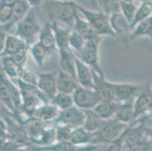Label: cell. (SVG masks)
<instances>
[{
  "label": "cell",
  "instance_id": "ffe728a7",
  "mask_svg": "<svg viewBox=\"0 0 152 151\" xmlns=\"http://www.w3.org/2000/svg\"><path fill=\"white\" fill-rule=\"evenodd\" d=\"M114 118L125 124L129 125L135 122V108H134V100L129 101L120 103L117 111Z\"/></svg>",
  "mask_w": 152,
  "mask_h": 151
},
{
  "label": "cell",
  "instance_id": "5bb4252c",
  "mask_svg": "<svg viewBox=\"0 0 152 151\" xmlns=\"http://www.w3.org/2000/svg\"><path fill=\"white\" fill-rule=\"evenodd\" d=\"M31 8V5L27 0H19L18 2H16L13 6L12 20L9 23L0 25V30H2L7 33H9V30L14 26H16V24L28 14Z\"/></svg>",
  "mask_w": 152,
  "mask_h": 151
},
{
  "label": "cell",
  "instance_id": "6da1fadb",
  "mask_svg": "<svg viewBox=\"0 0 152 151\" xmlns=\"http://www.w3.org/2000/svg\"><path fill=\"white\" fill-rule=\"evenodd\" d=\"M77 2L74 1L45 0L42 4L44 10L51 22H58L74 28L76 15L78 13Z\"/></svg>",
  "mask_w": 152,
  "mask_h": 151
},
{
  "label": "cell",
  "instance_id": "f6af8a7d",
  "mask_svg": "<svg viewBox=\"0 0 152 151\" xmlns=\"http://www.w3.org/2000/svg\"><path fill=\"white\" fill-rule=\"evenodd\" d=\"M17 151H30L27 147H23V148H20V149L18 150Z\"/></svg>",
  "mask_w": 152,
  "mask_h": 151
},
{
  "label": "cell",
  "instance_id": "9c48e42d",
  "mask_svg": "<svg viewBox=\"0 0 152 151\" xmlns=\"http://www.w3.org/2000/svg\"><path fill=\"white\" fill-rule=\"evenodd\" d=\"M115 100L119 103L135 100L145 87V84L114 82Z\"/></svg>",
  "mask_w": 152,
  "mask_h": 151
},
{
  "label": "cell",
  "instance_id": "f35d334b",
  "mask_svg": "<svg viewBox=\"0 0 152 151\" xmlns=\"http://www.w3.org/2000/svg\"><path fill=\"white\" fill-rule=\"evenodd\" d=\"M23 147H27L12 140L7 139L5 141L1 143L0 151H17L18 150Z\"/></svg>",
  "mask_w": 152,
  "mask_h": 151
},
{
  "label": "cell",
  "instance_id": "cb8c5ba5",
  "mask_svg": "<svg viewBox=\"0 0 152 151\" xmlns=\"http://www.w3.org/2000/svg\"><path fill=\"white\" fill-rule=\"evenodd\" d=\"M1 71L12 81L19 79V66L12 57H1Z\"/></svg>",
  "mask_w": 152,
  "mask_h": 151
},
{
  "label": "cell",
  "instance_id": "7402d4cb",
  "mask_svg": "<svg viewBox=\"0 0 152 151\" xmlns=\"http://www.w3.org/2000/svg\"><path fill=\"white\" fill-rule=\"evenodd\" d=\"M120 103L116 101H102L93 109L94 111L104 120L114 118Z\"/></svg>",
  "mask_w": 152,
  "mask_h": 151
},
{
  "label": "cell",
  "instance_id": "7c38bea8",
  "mask_svg": "<svg viewBox=\"0 0 152 151\" xmlns=\"http://www.w3.org/2000/svg\"><path fill=\"white\" fill-rule=\"evenodd\" d=\"M58 50L59 52V63H60L61 69L70 74L77 81V64H76L77 56L74 54V51L70 48H59Z\"/></svg>",
  "mask_w": 152,
  "mask_h": 151
},
{
  "label": "cell",
  "instance_id": "e575fe53",
  "mask_svg": "<svg viewBox=\"0 0 152 151\" xmlns=\"http://www.w3.org/2000/svg\"><path fill=\"white\" fill-rule=\"evenodd\" d=\"M56 140L58 141H70L72 132L74 128L63 124H55Z\"/></svg>",
  "mask_w": 152,
  "mask_h": 151
},
{
  "label": "cell",
  "instance_id": "277c9868",
  "mask_svg": "<svg viewBox=\"0 0 152 151\" xmlns=\"http://www.w3.org/2000/svg\"><path fill=\"white\" fill-rule=\"evenodd\" d=\"M129 125L118 121L115 118L107 120L102 128L93 132L92 144L104 145L121 136Z\"/></svg>",
  "mask_w": 152,
  "mask_h": 151
},
{
  "label": "cell",
  "instance_id": "74e56055",
  "mask_svg": "<svg viewBox=\"0 0 152 151\" xmlns=\"http://www.w3.org/2000/svg\"><path fill=\"white\" fill-rule=\"evenodd\" d=\"M13 18L12 5H0V23L1 25L9 23Z\"/></svg>",
  "mask_w": 152,
  "mask_h": 151
},
{
  "label": "cell",
  "instance_id": "8992f818",
  "mask_svg": "<svg viewBox=\"0 0 152 151\" xmlns=\"http://www.w3.org/2000/svg\"><path fill=\"white\" fill-rule=\"evenodd\" d=\"M74 105L83 110H93L101 101L97 92L93 88L80 86L73 93Z\"/></svg>",
  "mask_w": 152,
  "mask_h": 151
},
{
  "label": "cell",
  "instance_id": "bcb514c9",
  "mask_svg": "<svg viewBox=\"0 0 152 151\" xmlns=\"http://www.w3.org/2000/svg\"><path fill=\"white\" fill-rule=\"evenodd\" d=\"M122 1H124V2H134V0H122Z\"/></svg>",
  "mask_w": 152,
  "mask_h": 151
},
{
  "label": "cell",
  "instance_id": "4316f807",
  "mask_svg": "<svg viewBox=\"0 0 152 151\" xmlns=\"http://www.w3.org/2000/svg\"><path fill=\"white\" fill-rule=\"evenodd\" d=\"M0 98H1L2 105L5 107L8 110L15 114V108L14 106L13 101H12L10 91L7 84L6 77L2 71H1V74H0Z\"/></svg>",
  "mask_w": 152,
  "mask_h": 151
},
{
  "label": "cell",
  "instance_id": "b9f144b4",
  "mask_svg": "<svg viewBox=\"0 0 152 151\" xmlns=\"http://www.w3.org/2000/svg\"><path fill=\"white\" fill-rule=\"evenodd\" d=\"M19 0H0V5H12L14 6L15 3Z\"/></svg>",
  "mask_w": 152,
  "mask_h": 151
},
{
  "label": "cell",
  "instance_id": "8fae6325",
  "mask_svg": "<svg viewBox=\"0 0 152 151\" xmlns=\"http://www.w3.org/2000/svg\"><path fill=\"white\" fill-rule=\"evenodd\" d=\"M94 88L102 101H116L114 82L106 80L104 75L98 74L93 70Z\"/></svg>",
  "mask_w": 152,
  "mask_h": 151
},
{
  "label": "cell",
  "instance_id": "9a60e30c",
  "mask_svg": "<svg viewBox=\"0 0 152 151\" xmlns=\"http://www.w3.org/2000/svg\"><path fill=\"white\" fill-rule=\"evenodd\" d=\"M77 80L79 85L84 88H94L93 70L77 57Z\"/></svg>",
  "mask_w": 152,
  "mask_h": 151
},
{
  "label": "cell",
  "instance_id": "f1b7e54d",
  "mask_svg": "<svg viewBox=\"0 0 152 151\" xmlns=\"http://www.w3.org/2000/svg\"><path fill=\"white\" fill-rule=\"evenodd\" d=\"M152 36V16L138 23L132 30L129 38L131 39L140 38L143 36H148L150 38Z\"/></svg>",
  "mask_w": 152,
  "mask_h": 151
},
{
  "label": "cell",
  "instance_id": "44dd1931",
  "mask_svg": "<svg viewBox=\"0 0 152 151\" xmlns=\"http://www.w3.org/2000/svg\"><path fill=\"white\" fill-rule=\"evenodd\" d=\"M78 13L76 15L75 21H74V25L73 30H75L76 32L82 36L86 41H89V40L95 38V37L99 36L96 34V33L94 30L93 27L91 26L90 23L87 21L86 20H84L79 15Z\"/></svg>",
  "mask_w": 152,
  "mask_h": 151
},
{
  "label": "cell",
  "instance_id": "3957f363",
  "mask_svg": "<svg viewBox=\"0 0 152 151\" xmlns=\"http://www.w3.org/2000/svg\"><path fill=\"white\" fill-rule=\"evenodd\" d=\"M77 9L80 13L83 15L86 20L90 23L98 36L101 37H117L110 25V16L105 12L102 10L100 12L89 10L79 4L77 5Z\"/></svg>",
  "mask_w": 152,
  "mask_h": 151
},
{
  "label": "cell",
  "instance_id": "ab89813d",
  "mask_svg": "<svg viewBox=\"0 0 152 151\" xmlns=\"http://www.w3.org/2000/svg\"><path fill=\"white\" fill-rule=\"evenodd\" d=\"M124 151H152V144L149 139H147Z\"/></svg>",
  "mask_w": 152,
  "mask_h": 151
},
{
  "label": "cell",
  "instance_id": "d6986e66",
  "mask_svg": "<svg viewBox=\"0 0 152 151\" xmlns=\"http://www.w3.org/2000/svg\"><path fill=\"white\" fill-rule=\"evenodd\" d=\"M59 113L60 110L53 104H43L36 110L33 118L45 123H55V120L58 117Z\"/></svg>",
  "mask_w": 152,
  "mask_h": 151
},
{
  "label": "cell",
  "instance_id": "603a6c76",
  "mask_svg": "<svg viewBox=\"0 0 152 151\" xmlns=\"http://www.w3.org/2000/svg\"><path fill=\"white\" fill-rule=\"evenodd\" d=\"M77 146L70 141H58L48 146H37L31 144L27 147L30 151H75Z\"/></svg>",
  "mask_w": 152,
  "mask_h": 151
},
{
  "label": "cell",
  "instance_id": "ee69618b",
  "mask_svg": "<svg viewBox=\"0 0 152 151\" xmlns=\"http://www.w3.org/2000/svg\"><path fill=\"white\" fill-rule=\"evenodd\" d=\"M148 136L149 141H151V143L152 144V126L148 128Z\"/></svg>",
  "mask_w": 152,
  "mask_h": 151
},
{
  "label": "cell",
  "instance_id": "836d02e7",
  "mask_svg": "<svg viewBox=\"0 0 152 151\" xmlns=\"http://www.w3.org/2000/svg\"><path fill=\"white\" fill-rule=\"evenodd\" d=\"M126 129L117 139L104 145L101 151H124V140L126 134Z\"/></svg>",
  "mask_w": 152,
  "mask_h": 151
},
{
  "label": "cell",
  "instance_id": "d4e9b609",
  "mask_svg": "<svg viewBox=\"0 0 152 151\" xmlns=\"http://www.w3.org/2000/svg\"><path fill=\"white\" fill-rule=\"evenodd\" d=\"M51 23H52V28H53L55 38H56L58 49L70 48L69 45V38H70V33L73 29H70L67 27H61L58 22L54 21Z\"/></svg>",
  "mask_w": 152,
  "mask_h": 151
},
{
  "label": "cell",
  "instance_id": "7a4b0ae2",
  "mask_svg": "<svg viewBox=\"0 0 152 151\" xmlns=\"http://www.w3.org/2000/svg\"><path fill=\"white\" fill-rule=\"evenodd\" d=\"M38 13L39 9L31 8L28 14L16 24L15 35L24 40L30 47L38 42L39 36L42 30Z\"/></svg>",
  "mask_w": 152,
  "mask_h": 151
},
{
  "label": "cell",
  "instance_id": "c3c4849f",
  "mask_svg": "<svg viewBox=\"0 0 152 151\" xmlns=\"http://www.w3.org/2000/svg\"><path fill=\"white\" fill-rule=\"evenodd\" d=\"M150 39H151V40H152V36H151V37H150Z\"/></svg>",
  "mask_w": 152,
  "mask_h": 151
},
{
  "label": "cell",
  "instance_id": "7bdbcfd3",
  "mask_svg": "<svg viewBox=\"0 0 152 151\" xmlns=\"http://www.w3.org/2000/svg\"><path fill=\"white\" fill-rule=\"evenodd\" d=\"M89 2L91 3V5H92V6L95 8V9L99 8V3H98V0H89Z\"/></svg>",
  "mask_w": 152,
  "mask_h": 151
},
{
  "label": "cell",
  "instance_id": "52a82bcc",
  "mask_svg": "<svg viewBox=\"0 0 152 151\" xmlns=\"http://www.w3.org/2000/svg\"><path fill=\"white\" fill-rule=\"evenodd\" d=\"M135 120L142 116H148L152 118V88L149 82L134 100Z\"/></svg>",
  "mask_w": 152,
  "mask_h": 151
},
{
  "label": "cell",
  "instance_id": "f546056e",
  "mask_svg": "<svg viewBox=\"0 0 152 151\" xmlns=\"http://www.w3.org/2000/svg\"><path fill=\"white\" fill-rule=\"evenodd\" d=\"M30 52L34 60L39 66H42L46 61L47 58L51 55L50 52L38 42L30 47Z\"/></svg>",
  "mask_w": 152,
  "mask_h": 151
},
{
  "label": "cell",
  "instance_id": "2e32d148",
  "mask_svg": "<svg viewBox=\"0 0 152 151\" xmlns=\"http://www.w3.org/2000/svg\"><path fill=\"white\" fill-rule=\"evenodd\" d=\"M38 42L46 48L51 54L54 53L56 49H58L55 33L52 23L49 20L45 22L42 27V30L39 36Z\"/></svg>",
  "mask_w": 152,
  "mask_h": 151
},
{
  "label": "cell",
  "instance_id": "83f0119b",
  "mask_svg": "<svg viewBox=\"0 0 152 151\" xmlns=\"http://www.w3.org/2000/svg\"><path fill=\"white\" fill-rule=\"evenodd\" d=\"M93 132L87 131L83 126L74 128L72 132L70 141L76 146L92 144Z\"/></svg>",
  "mask_w": 152,
  "mask_h": 151
},
{
  "label": "cell",
  "instance_id": "60d3db41",
  "mask_svg": "<svg viewBox=\"0 0 152 151\" xmlns=\"http://www.w3.org/2000/svg\"><path fill=\"white\" fill-rule=\"evenodd\" d=\"M27 1L30 4L32 8H35L37 9H39V8H40L41 5H42V4L44 3L45 0H27Z\"/></svg>",
  "mask_w": 152,
  "mask_h": 151
},
{
  "label": "cell",
  "instance_id": "d6a6232c",
  "mask_svg": "<svg viewBox=\"0 0 152 151\" xmlns=\"http://www.w3.org/2000/svg\"><path fill=\"white\" fill-rule=\"evenodd\" d=\"M120 9L126 18L132 23L134 19L135 13L137 12L138 7L134 2H124L121 0L120 2Z\"/></svg>",
  "mask_w": 152,
  "mask_h": 151
},
{
  "label": "cell",
  "instance_id": "d590c367",
  "mask_svg": "<svg viewBox=\"0 0 152 151\" xmlns=\"http://www.w3.org/2000/svg\"><path fill=\"white\" fill-rule=\"evenodd\" d=\"M121 0H98V3L102 8V11L108 15L120 9Z\"/></svg>",
  "mask_w": 152,
  "mask_h": 151
},
{
  "label": "cell",
  "instance_id": "4fadbf2b",
  "mask_svg": "<svg viewBox=\"0 0 152 151\" xmlns=\"http://www.w3.org/2000/svg\"><path fill=\"white\" fill-rule=\"evenodd\" d=\"M27 48H30V46L27 45L24 40L16 35L8 34L3 48L1 50L0 56L13 57Z\"/></svg>",
  "mask_w": 152,
  "mask_h": 151
},
{
  "label": "cell",
  "instance_id": "1f68e13d",
  "mask_svg": "<svg viewBox=\"0 0 152 151\" xmlns=\"http://www.w3.org/2000/svg\"><path fill=\"white\" fill-rule=\"evenodd\" d=\"M86 43V41L85 39L75 30H72L70 38H69V45L70 48L74 51V54L80 52L85 46Z\"/></svg>",
  "mask_w": 152,
  "mask_h": 151
},
{
  "label": "cell",
  "instance_id": "484cf974",
  "mask_svg": "<svg viewBox=\"0 0 152 151\" xmlns=\"http://www.w3.org/2000/svg\"><path fill=\"white\" fill-rule=\"evenodd\" d=\"M86 115L83 127L90 132H95L100 129L107 120L102 118L93 110H84Z\"/></svg>",
  "mask_w": 152,
  "mask_h": 151
},
{
  "label": "cell",
  "instance_id": "ac0fdd59",
  "mask_svg": "<svg viewBox=\"0 0 152 151\" xmlns=\"http://www.w3.org/2000/svg\"><path fill=\"white\" fill-rule=\"evenodd\" d=\"M57 86L58 92L73 95L80 85L74 77L60 69L57 73Z\"/></svg>",
  "mask_w": 152,
  "mask_h": 151
},
{
  "label": "cell",
  "instance_id": "5b68a950",
  "mask_svg": "<svg viewBox=\"0 0 152 151\" xmlns=\"http://www.w3.org/2000/svg\"><path fill=\"white\" fill-rule=\"evenodd\" d=\"M101 42V36H97L92 39L86 41V43L82 51L75 55L82 61L86 63L95 73L100 75H104L99 62V45Z\"/></svg>",
  "mask_w": 152,
  "mask_h": 151
},
{
  "label": "cell",
  "instance_id": "4dcf8cb0",
  "mask_svg": "<svg viewBox=\"0 0 152 151\" xmlns=\"http://www.w3.org/2000/svg\"><path fill=\"white\" fill-rule=\"evenodd\" d=\"M51 103L57 106L60 110H66L74 106V101L73 95L69 94L58 92L54 97Z\"/></svg>",
  "mask_w": 152,
  "mask_h": 151
},
{
  "label": "cell",
  "instance_id": "ba28073f",
  "mask_svg": "<svg viewBox=\"0 0 152 151\" xmlns=\"http://www.w3.org/2000/svg\"><path fill=\"white\" fill-rule=\"evenodd\" d=\"M85 119L84 110L74 105L68 109L60 110L58 116L55 120V123L67 125L73 128H77L83 126Z\"/></svg>",
  "mask_w": 152,
  "mask_h": 151
},
{
  "label": "cell",
  "instance_id": "7dc6e473",
  "mask_svg": "<svg viewBox=\"0 0 152 151\" xmlns=\"http://www.w3.org/2000/svg\"><path fill=\"white\" fill-rule=\"evenodd\" d=\"M61 1H72V0H61Z\"/></svg>",
  "mask_w": 152,
  "mask_h": 151
},
{
  "label": "cell",
  "instance_id": "30bf717a",
  "mask_svg": "<svg viewBox=\"0 0 152 151\" xmlns=\"http://www.w3.org/2000/svg\"><path fill=\"white\" fill-rule=\"evenodd\" d=\"M37 86L42 93L49 98L50 102L58 93L57 86V74L54 72L37 73Z\"/></svg>",
  "mask_w": 152,
  "mask_h": 151
},
{
  "label": "cell",
  "instance_id": "8d00e7d4",
  "mask_svg": "<svg viewBox=\"0 0 152 151\" xmlns=\"http://www.w3.org/2000/svg\"><path fill=\"white\" fill-rule=\"evenodd\" d=\"M19 79L26 82L37 85V76L34 75L30 71L27 64L19 66Z\"/></svg>",
  "mask_w": 152,
  "mask_h": 151
},
{
  "label": "cell",
  "instance_id": "e0dca14e",
  "mask_svg": "<svg viewBox=\"0 0 152 151\" xmlns=\"http://www.w3.org/2000/svg\"><path fill=\"white\" fill-rule=\"evenodd\" d=\"M109 16L111 27L117 36L131 33V23L126 18L121 10L114 12Z\"/></svg>",
  "mask_w": 152,
  "mask_h": 151
}]
</instances>
